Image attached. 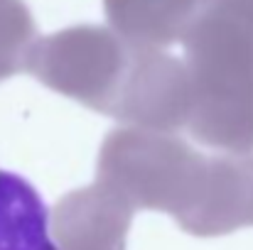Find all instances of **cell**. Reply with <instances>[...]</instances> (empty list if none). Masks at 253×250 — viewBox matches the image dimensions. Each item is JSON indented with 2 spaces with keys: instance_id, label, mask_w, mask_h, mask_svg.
Instances as JSON below:
<instances>
[{
  "instance_id": "obj_1",
  "label": "cell",
  "mask_w": 253,
  "mask_h": 250,
  "mask_svg": "<svg viewBox=\"0 0 253 250\" xmlns=\"http://www.w3.org/2000/svg\"><path fill=\"white\" fill-rule=\"evenodd\" d=\"M27 71L52 91L123 125L182 130L189 120L184 62L113 27L74 25L35 42Z\"/></svg>"
},
{
  "instance_id": "obj_2",
  "label": "cell",
  "mask_w": 253,
  "mask_h": 250,
  "mask_svg": "<svg viewBox=\"0 0 253 250\" xmlns=\"http://www.w3.org/2000/svg\"><path fill=\"white\" fill-rule=\"evenodd\" d=\"M209 162L211 155L197 152L174 133L126 125L106 135L96 181L135 211L169 214L184 231L199 206Z\"/></svg>"
},
{
  "instance_id": "obj_3",
  "label": "cell",
  "mask_w": 253,
  "mask_h": 250,
  "mask_svg": "<svg viewBox=\"0 0 253 250\" xmlns=\"http://www.w3.org/2000/svg\"><path fill=\"white\" fill-rule=\"evenodd\" d=\"M135 209L103 184L74 189L52 211L49 228L57 250H126Z\"/></svg>"
},
{
  "instance_id": "obj_4",
  "label": "cell",
  "mask_w": 253,
  "mask_h": 250,
  "mask_svg": "<svg viewBox=\"0 0 253 250\" xmlns=\"http://www.w3.org/2000/svg\"><path fill=\"white\" fill-rule=\"evenodd\" d=\"M202 0H103L108 25L126 39L165 49L187 37Z\"/></svg>"
},
{
  "instance_id": "obj_5",
  "label": "cell",
  "mask_w": 253,
  "mask_h": 250,
  "mask_svg": "<svg viewBox=\"0 0 253 250\" xmlns=\"http://www.w3.org/2000/svg\"><path fill=\"white\" fill-rule=\"evenodd\" d=\"M0 250H57L42 196L15 172H0Z\"/></svg>"
},
{
  "instance_id": "obj_6",
  "label": "cell",
  "mask_w": 253,
  "mask_h": 250,
  "mask_svg": "<svg viewBox=\"0 0 253 250\" xmlns=\"http://www.w3.org/2000/svg\"><path fill=\"white\" fill-rule=\"evenodd\" d=\"M37 25L25 0H0V81L27 71Z\"/></svg>"
}]
</instances>
